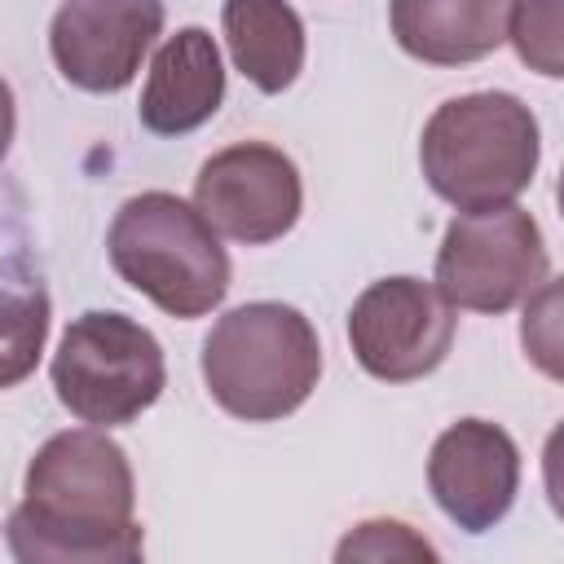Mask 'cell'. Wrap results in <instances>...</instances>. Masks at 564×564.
Returning <instances> with one entry per match:
<instances>
[{"mask_svg":"<svg viewBox=\"0 0 564 564\" xmlns=\"http://www.w3.org/2000/svg\"><path fill=\"white\" fill-rule=\"evenodd\" d=\"M137 480L123 445L106 427L53 432L26 463L22 502L4 538L22 564H106L141 560Z\"/></svg>","mask_w":564,"mask_h":564,"instance_id":"cell-1","label":"cell"},{"mask_svg":"<svg viewBox=\"0 0 564 564\" xmlns=\"http://www.w3.org/2000/svg\"><path fill=\"white\" fill-rule=\"evenodd\" d=\"M542 132L516 93H463L432 110L419 141V163L449 207L489 212L516 203L538 172Z\"/></svg>","mask_w":564,"mask_h":564,"instance_id":"cell-2","label":"cell"},{"mask_svg":"<svg viewBox=\"0 0 564 564\" xmlns=\"http://www.w3.org/2000/svg\"><path fill=\"white\" fill-rule=\"evenodd\" d=\"M322 379L313 322L278 300L229 308L203 339V383L212 401L242 423L295 414Z\"/></svg>","mask_w":564,"mask_h":564,"instance_id":"cell-3","label":"cell"},{"mask_svg":"<svg viewBox=\"0 0 564 564\" xmlns=\"http://www.w3.org/2000/svg\"><path fill=\"white\" fill-rule=\"evenodd\" d=\"M115 273L167 317H207L229 291V256L207 216L167 189L132 194L106 234Z\"/></svg>","mask_w":564,"mask_h":564,"instance_id":"cell-4","label":"cell"},{"mask_svg":"<svg viewBox=\"0 0 564 564\" xmlns=\"http://www.w3.org/2000/svg\"><path fill=\"white\" fill-rule=\"evenodd\" d=\"M57 401L88 427H123L145 414L167 383V361L159 339L110 308L79 313L53 352Z\"/></svg>","mask_w":564,"mask_h":564,"instance_id":"cell-5","label":"cell"},{"mask_svg":"<svg viewBox=\"0 0 564 564\" xmlns=\"http://www.w3.org/2000/svg\"><path fill=\"white\" fill-rule=\"evenodd\" d=\"M551 278L538 220L520 203L458 212L436 251V291L467 313H507Z\"/></svg>","mask_w":564,"mask_h":564,"instance_id":"cell-6","label":"cell"},{"mask_svg":"<svg viewBox=\"0 0 564 564\" xmlns=\"http://www.w3.org/2000/svg\"><path fill=\"white\" fill-rule=\"evenodd\" d=\"M348 344L357 366L383 383L423 379L449 357L454 304L423 278H379L348 308Z\"/></svg>","mask_w":564,"mask_h":564,"instance_id":"cell-7","label":"cell"},{"mask_svg":"<svg viewBox=\"0 0 564 564\" xmlns=\"http://www.w3.org/2000/svg\"><path fill=\"white\" fill-rule=\"evenodd\" d=\"M194 207L234 242L264 247L295 229L304 207L300 167L269 141H238L216 150L194 176Z\"/></svg>","mask_w":564,"mask_h":564,"instance_id":"cell-8","label":"cell"},{"mask_svg":"<svg viewBox=\"0 0 564 564\" xmlns=\"http://www.w3.org/2000/svg\"><path fill=\"white\" fill-rule=\"evenodd\" d=\"M163 31V0H62L48 22V53L66 84L119 93Z\"/></svg>","mask_w":564,"mask_h":564,"instance_id":"cell-9","label":"cell"},{"mask_svg":"<svg viewBox=\"0 0 564 564\" xmlns=\"http://www.w3.org/2000/svg\"><path fill=\"white\" fill-rule=\"evenodd\" d=\"M427 489L463 533H485L520 494V449L507 427L489 419H458L432 441Z\"/></svg>","mask_w":564,"mask_h":564,"instance_id":"cell-10","label":"cell"},{"mask_svg":"<svg viewBox=\"0 0 564 564\" xmlns=\"http://www.w3.org/2000/svg\"><path fill=\"white\" fill-rule=\"evenodd\" d=\"M225 101V62L203 26H181L167 35L150 62L145 88H141V123L154 137H181L203 128Z\"/></svg>","mask_w":564,"mask_h":564,"instance_id":"cell-11","label":"cell"},{"mask_svg":"<svg viewBox=\"0 0 564 564\" xmlns=\"http://www.w3.org/2000/svg\"><path fill=\"white\" fill-rule=\"evenodd\" d=\"M511 0H392L397 44L427 66H467L507 40Z\"/></svg>","mask_w":564,"mask_h":564,"instance_id":"cell-12","label":"cell"},{"mask_svg":"<svg viewBox=\"0 0 564 564\" xmlns=\"http://www.w3.org/2000/svg\"><path fill=\"white\" fill-rule=\"evenodd\" d=\"M225 44L234 66L260 88L282 93L304 70V22L286 0H225Z\"/></svg>","mask_w":564,"mask_h":564,"instance_id":"cell-13","label":"cell"},{"mask_svg":"<svg viewBox=\"0 0 564 564\" xmlns=\"http://www.w3.org/2000/svg\"><path fill=\"white\" fill-rule=\"evenodd\" d=\"M48 339V295L40 286L31 291H4L0 286V388L22 383Z\"/></svg>","mask_w":564,"mask_h":564,"instance_id":"cell-14","label":"cell"},{"mask_svg":"<svg viewBox=\"0 0 564 564\" xmlns=\"http://www.w3.org/2000/svg\"><path fill=\"white\" fill-rule=\"evenodd\" d=\"M507 40L516 44V57L546 75L560 79L564 75V0H511L507 9Z\"/></svg>","mask_w":564,"mask_h":564,"instance_id":"cell-15","label":"cell"},{"mask_svg":"<svg viewBox=\"0 0 564 564\" xmlns=\"http://www.w3.org/2000/svg\"><path fill=\"white\" fill-rule=\"evenodd\" d=\"M339 560H432L436 546L401 520H361L339 546Z\"/></svg>","mask_w":564,"mask_h":564,"instance_id":"cell-16","label":"cell"},{"mask_svg":"<svg viewBox=\"0 0 564 564\" xmlns=\"http://www.w3.org/2000/svg\"><path fill=\"white\" fill-rule=\"evenodd\" d=\"M524 352L560 379V282H542L533 295H524V326H520Z\"/></svg>","mask_w":564,"mask_h":564,"instance_id":"cell-17","label":"cell"},{"mask_svg":"<svg viewBox=\"0 0 564 564\" xmlns=\"http://www.w3.org/2000/svg\"><path fill=\"white\" fill-rule=\"evenodd\" d=\"M13 128H18V106H13V88L0 79V163L9 154V141H13Z\"/></svg>","mask_w":564,"mask_h":564,"instance_id":"cell-18","label":"cell"}]
</instances>
